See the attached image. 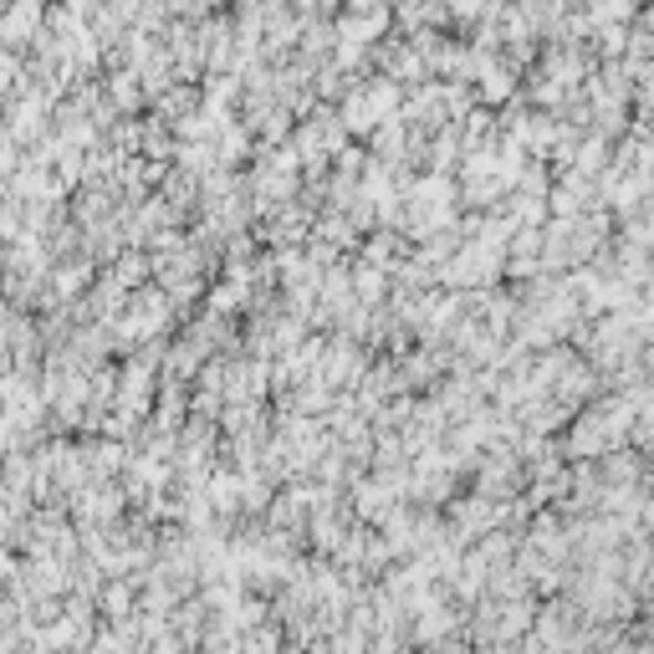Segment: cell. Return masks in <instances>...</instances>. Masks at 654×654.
I'll list each match as a JSON object with an SVG mask.
<instances>
[{"label": "cell", "instance_id": "6da1fadb", "mask_svg": "<svg viewBox=\"0 0 654 654\" xmlns=\"http://www.w3.org/2000/svg\"><path fill=\"white\" fill-rule=\"evenodd\" d=\"M640 527H644L640 537H650V542H654V501H644V507H640Z\"/></svg>", "mask_w": 654, "mask_h": 654}, {"label": "cell", "instance_id": "7a4b0ae2", "mask_svg": "<svg viewBox=\"0 0 654 654\" xmlns=\"http://www.w3.org/2000/svg\"><path fill=\"white\" fill-rule=\"evenodd\" d=\"M624 654H654V644H640V650H624Z\"/></svg>", "mask_w": 654, "mask_h": 654}]
</instances>
